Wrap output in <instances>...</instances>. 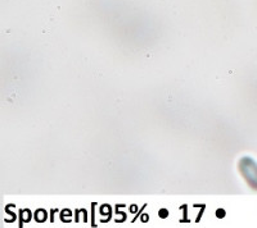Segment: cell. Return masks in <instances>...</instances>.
<instances>
[{
  "label": "cell",
  "mask_w": 257,
  "mask_h": 228,
  "mask_svg": "<svg viewBox=\"0 0 257 228\" xmlns=\"http://www.w3.org/2000/svg\"><path fill=\"white\" fill-rule=\"evenodd\" d=\"M239 172L245 182L257 190V163L251 158H242L239 162Z\"/></svg>",
  "instance_id": "cell-1"
},
{
  "label": "cell",
  "mask_w": 257,
  "mask_h": 228,
  "mask_svg": "<svg viewBox=\"0 0 257 228\" xmlns=\"http://www.w3.org/2000/svg\"><path fill=\"white\" fill-rule=\"evenodd\" d=\"M217 216H219V218H224V216H225V212L222 210V209H220V210H217Z\"/></svg>",
  "instance_id": "cell-2"
}]
</instances>
